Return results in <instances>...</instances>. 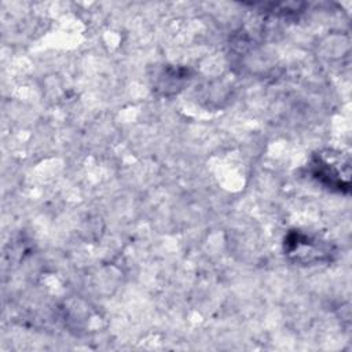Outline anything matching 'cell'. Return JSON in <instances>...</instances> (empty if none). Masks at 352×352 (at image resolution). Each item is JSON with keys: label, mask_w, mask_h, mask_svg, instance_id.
<instances>
[{"label": "cell", "mask_w": 352, "mask_h": 352, "mask_svg": "<svg viewBox=\"0 0 352 352\" xmlns=\"http://www.w3.org/2000/svg\"><path fill=\"white\" fill-rule=\"evenodd\" d=\"M285 252L297 261L308 264L327 258L330 249L324 242H320L308 234L296 231L287 235L285 241Z\"/></svg>", "instance_id": "7a4b0ae2"}, {"label": "cell", "mask_w": 352, "mask_h": 352, "mask_svg": "<svg viewBox=\"0 0 352 352\" xmlns=\"http://www.w3.org/2000/svg\"><path fill=\"white\" fill-rule=\"evenodd\" d=\"M312 176L324 187L336 191H349V160L341 153L320 151L311 161Z\"/></svg>", "instance_id": "6da1fadb"}]
</instances>
